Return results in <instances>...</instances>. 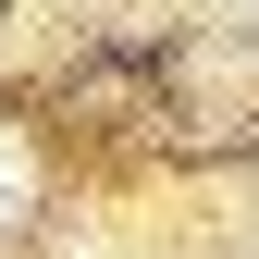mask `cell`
Segmentation results:
<instances>
[{"label": "cell", "instance_id": "obj_1", "mask_svg": "<svg viewBox=\"0 0 259 259\" xmlns=\"http://www.w3.org/2000/svg\"><path fill=\"white\" fill-rule=\"evenodd\" d=\"M25 198H37V173H25V148H13V136H0V222H13Z\"/></svg>", "mask_w": 259, "mask_h": 259}]
</instances>
